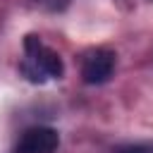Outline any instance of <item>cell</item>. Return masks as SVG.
<instances>
[{
  "label": "cell",
  "mask_w": 153,
  "mask_h": 153,
  "mask_svg": "<svg viewBox=\"0 0 153 153\" xmlns=\"http://www.w3.org/2000/svg\"><path fill=\"white\" fill-rule=\"evenodd\" d=\"M115 72V53L108 48H96L84 55L81 62V76L86 84H103Z\"/></svg>",
  "instance_id": "7a4b0ae2"
},
{
  "label": "cell",
  "mask_w": 153,
  "mask_h": 153,
  "mask_svg": "<svg viewBox=\"0 0 153 153\" xmlns=\"http://www.w3.org/2000/svg\"><path fill=\"white\" fill-rule=\"evenodd\" d=\"M120 153H151V151L143 148V146H127V148H122Z\"/></svg>",
  "instance_id": "277c9868"
},
{
  "label": "cell",
  "mask_w": 153,
  "mask_h": 153,
  "mask_svg": "<svg viewBox=\"0 0 153 153\" xmlns=\"http://www.w3.org/2000/svg\"><path fill=\"white\" fill-rule=\"evenodd\" d=\"M60 146V136L50 127H31L22 134L14 146V153H55Z\"/></svg>",
  "instance_id": "3957f363"
},
{
  "label": "cell",
  "mask_w": 153,
  "mask_h": 153,
  "mask_svg": "<svg viewBox=\"0 0 153 153\" xmlns=\"http://www.w3.org/2000/svg\"><path fill=\"white\" fill-rule=\"evenodd\" d=\"M62 60L60 55L48 48L38 36H26L24 38V62L22 72L31 81H45V79H60L62 76Z\"/></svg>",
  "instance_id": "6da1fadb"
}]
</instances>
